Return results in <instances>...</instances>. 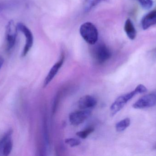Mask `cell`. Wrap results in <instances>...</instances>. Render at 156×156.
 Returning a JSON list of instances; mask_svg holds the SVG:
<instances>
[{
  "instance_id": "obj_1",
  "label": "cell",
  "mask_w": 156,
  "mask_h": 156,
  "mask_svg": "<svg viewBox=\"0 0 156 156\" xmlns=\"http://www.w3.org/2000/svg\"><path fill=\"white\" fill-rule=\"evenodd\" d=\"M147 92V89L146 87L143 84H140L133 91L118 97L111 105L110 108L111 115L114 116L119 112L128 102V101L131 100L136 94L146 93Z\"/></svg>"
},
{
  "instance_id": "obj_2",
  "label": "cell",
  "mask_w": 156,
  "mask_h": 156,
  "mask_svg": "<svg viewBox=\"0 0 156 156\" xmlns=\"http://www.w3.org/2000/svg\"><path fill=\"white\" fill-rule=\"evenodd\" d=\"M80 34L84 40L91 45L96 44L98 39V32L96 27L90 22H86L81 25Z\"/></svg>"
},
{
  "instance_id": "obj_3",
  "label": "cell",
  "mask_w": 156,
  "mask_h": 156,
  "mask_svg": "<svg viewBox=\"0 0 156 156\" xmlns=\"http://www.w3.org/2000/svg\"><path fill=\"white\" fill-rule=\"evenodd\" d=\"M91 54L95 61L100 64L107 61L112 56L110 49L103 43L94 45L92 49Z\"/></svg>"
},
{
  "instance_id": "obj_4",
  "label": "cell",
  "mask_w": 156,
  "mask_h": 156,
  "mask_svg": "<svg viewBox=\"0 0 156 156\" xmlns=\"http://www.w3.org/2000/svg\"><path fill=\"white\" fill-rule=\"evenodd\" d=\"M17 26H16L12 20L8 22L5 27V40L6 49L10 51L14 46L17 37Z\"/></svg>"
},
{
  "instance_id": "obj_5",
  "label": "cell",
  "mask_w": 156,
  "mask_h": 156,
  "mask_svg": "<svg viewBox=\"0 0 156 156\" xmlns=\"http://www.w3.org/2000/svg\"><path fill=\"white\" fill-rule=\"evenodd\" d=\"M16 26L18 30L23 33L26 38L25 45L24 47L23 50L22 54V56L24 57L27 55L33 46V43H34V37L30 29L23 23H18Z\"/></svg>"
},
{
  "instance_id": "obj_6",
  "label": "cell",
  "mask_w": 156,
  "mask_h": 156,
  "mask_svg": "<svg viewBox=\"0 0 156 156\" xmlns=\"http://www.w3.org/2000/svg\"><path fill=\"white\" fill-rule=\"evenodd\" d=\"M156 104V95L151 93L141 97L133 104V107L134 109H142L153 107Z\"/></svg>"
},
{
  "instance_id": "obj_7",
  "label": "cell",
  "mask_w": 156,
  "mask_h": 156,
  "mask_svg": "<svg viewBox=\"0 0 156 156\" xmlns=\"http://www.w3.org/2000/svg\"><path fill=\"white\" fill-rule=\"evenodd\" d=\"M91 111L89 110L76 111L70 114L69 122L72 125L77 126L86 121L91 115Z\"/></svg>"
},
{
  "instance_id": "obj_8",
  "label": "cell",
  "mask_w": 156,
  "mask_h": 156,
  "mask_svg": "<svg viewBox=\"0 0 156 156\" xmlns=\"http://www.w3.org/2000/svg\"><path fill=\"white\" fill-rule=\"evenodd\" d=\"M12 132V130L10 129L0 141V151H2L4 156L9 155L12 151L13 143L11 137Z\"/></svg>"
},
{
  "instance_id": "obj_9",
  "label": "cell",
  "mask_w": 156,
  "mask_h": 156,
  "mask_svg": "<svg viewBox=\"0 0 156 156\" xmlns=\"http://www.w3.org/2000/svg\"><path fill=\"white\" fill-rule=\"evenodd\" d=\"M64 60H65V56L64 55H62L60 59L56 63H55L50 69L47 76L45 79L44 83V87H46L52 81V80L57 74L58 72L64 63Z\"/></svg>"
},
{
  "instance_id": "obj_10",
  "label": "cell",
  "mask_w": 156,
  "mask_h": 156,
  "mask_svg": "<svg viewBox=\"0 0 156 156\" xmlns=\"http://www.w3.org/2000/svg\"><path fill=\"white\" fill-rule=\"evenodd\" d=\"M97 100L90 95H85L81 97L78 102V106L82 110L90 109L96 105Z\"/></svg>"
},
{
  "instance_id": "obj_11",
  "label": "cell",
  "mask_w": 156,
  "mask_h": 156,
  "mask_svg": "<svg viewBox=\"0 0 156 156\" xmlns=\"http://www.w3.org/2000/svg\"><path fill=\"white\" fill-rule=\"evenodd\" d=\"M142 27L146 30L152 26L156 24V9L145 16L141 22Z\"/></svg>"
},
{
  "instance_id": "obj_12",
  "label": "cell",
  "mask_w": 156,
  "mask_h": 156,
  "mask_svg": "<svg viewBox=\"0 0 156 156\" xmlns=\"http://www.w3.org/2000/svg\"><path fill=\"white\" fill-rule=\"evenodd\" d=\"M124 30L128 37L131 40H133L136 37V31L132 21L127 19L126 21Z\"/></svg>"
},
{
  "instance_id": "obj_13",
  "label": "cell",
  "mask_w": 156,
  "mask_h": 156,
  "mask_svg": "<svg viewBox=\"0 0 156 156\" xmlns=\"http://www.w3.org/2000/svg\"><path fill=\"white\" fill-rule=\"evenodd\" d=\"M107 1L108 0H85L83 2V9L85 12H89L101 2Z\"/></svg>"
},
{
  "instance_id": "obj_14",
  "label": "cell",
  "mask_w": 156,
  "mask_h": 156,
  "mask_svg": "<svg viewBox=\"0 0 156 156\" xmlns=\"http://www.w3.org/2000/svg\"><path fill=\"white\" fill-rule=\"evenodd\" d=\"M131 123L129 118H126L117 123L115 125V129L117 132H122L129 127Z\"/></svg>"
},
{
  "instance_id": "obj_15",
  "label": "cell",
  "mask_w": 156,
  "mask_h": 156,
  "mask_svg": "<svg viewBox=\"0 0 156 156\" xmlns=\"http://www.w3.org/2000/svg\"><path fill=\"white\" fill-rule=\"evenodd\" d=\"M94 131V129L92 127H89L86 128L85 130L83 131L77 132L76 135L79 137H80L82 139H85L88 137V136L90 135L91 133Z\"/></svg>"
},
{
  "instance_id": "obj_16",
  "label": "cell",
  "mask_w": 156,
  "mask_h": 156,
  "mask_svg": "<svg viewBox=\"0 0 156 156\" xmlns=\"http://www.w3.org/2000/svg\"><path fill=\"white\" fill-rule=\"evenodd\" d=\"M141 6L145 9H149L154 5L153 0H138Z\"/></svg>"
},
{
  "instance_id": "obj_17",
  "label": "cell",
  "mask_w": 156,
  "mask_h": 156,
  "mask_svg": "<svg viewBox=\"0 0 156 156\" xmlns=\"http://www.w3.org/2000/svg\"><path fill=\"white\" fill-rule=\"evenodd\" d=\"M65 143L71 147L77 146L80 144V141L75 138H69L65 140Z\"/></svg>"
},
{
  "instance_id": "obj_18",
  "label": "cell",
  "mask_w": 156,
  "mask_h": 156,
  "mask_svg": "<svg viewBox=\"0 0 156 156\" xmlns=\"http://www.w3.org/2000/svg\"><path fill=\"white\" fill-rule=\"evenodd\" d=\"M12 4L10 2H0V11L6 9Z\"/></svg>"
},
{
  "instance_id": "obj_19",
  "label": "cell",
  "mask_w": 156,
  "mask_h": 156,
  "mask_svg": "<svg viewBox=\"0 0 156 156\" xmlns=\"http://www.w3.org/2000/svg\"><path fill=\"white\" fill-rule=\"evenodd\" d=\"M4 63V59L2 56H0V69L2 68V66L3 64Z\"/></svg>"
},
{
  "instance_id": "obj_20",
  "label": "cell",
  "mask_w": 156,
  "mask_h": 156,
  "mask_svg": "<svg viewBox=\"0 0 156 156\" xmlns=\"http://www.w3.org/2000/svg\"><path fill=\"white\" fill-rule=\"evenodd\" d=\"M153 149H155V150H156V143L154 145V146L153 147Z\"/></svg>"
}]
</instances>
